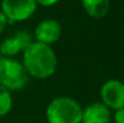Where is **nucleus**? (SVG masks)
I'll use <instances>...</instances> for the list:
<instances>
[{"label": "nucleus", "instance_id": "1", "mask_svg": "<svg viewBox=\"0 0 124 123\" xmlns=\"http://www.w3.org/2000/svg\"><path fill=\"white\" fill-rule=\"evenodd\" d=\"M22 63L29 75L38 80H46L54 75L58 59L53 48L38 41H33L23 52Z\"/></svg>", "mask_w": 124, "mask_h": 123}, {"label": "nucleus", "instance_id": "2", "mask_svg": "<svg viewBox=\"0 0 124 123\" xmlns=\"http://www.w3.org/2000/svg\"><path fill=\"white\" fill-rule=\"evenodd\" d=\"M83 107L71 97L62 95L54 98L46 107L48 123H81Z\"/></svg>", "mask_w": 124, "mask_h": 123}, {"label": "nucleus", "instance_id": "3", "mask_svg": "<svg viewBox=\"0 0 124 123\" xmlns=\"http://www.w3.org/2000/svg\"><path fill=\"white\" fill-rule=\"evenodd\" d=\"M29 75L22 62L15 58L2 57L0 60V86L7 90H19L25 87Z\"/></svg>", "mask_w": 124, "mask_h": 123}, {"label": "nucleus", "instance_id": "4", "mask_svg": "<svg viewBox=\"0 0 124 123\" xmlns=\"http://www.w3.org/2000/svg\"><path fill=\"white\" fill-rule=\"evenodd\" d=\"M35 0H1V12L7 18V23L24 22L29 19L36 11Z\"/></svg>", "mask_w": 124, "mask_h": 123}, {"label": "nucleus", "instance_id": "5", "mask_svg": "<svg viewBox=\"0 0 124 123\" xmlns=\"http://www.w3.org/2000/svg\"><path fill=\"white\" fill-rule=\"evenodd\" d=\"M101 103L110 110H119L124 107V82L119 80H108L100 89Z\"/></svg>", "mask_w": 124, "mask_h": 123}, {"label": "nucleus", "instance_id": "6", "mask_svg": "<svg viewBox=\"0 0 124 123\" xmlns=\"http://www.w3.org/2000/svg\"><path fill=\"white\" fill-rule=\"evenodd\" d=\"M33 42V36L27 30H18L12 36L1 41L0 53L5 58H15L17 54L23 53L24 49Z\"/></svg>", "mask_w": 124, "mask_h": 123}, {"label": "nucleus", "instance_id": "7", "mask_svg": "<svg viewBox=\"0 0 124 123\" xmlns=\"http://www.w3.org/2000/svg\"><path fill=\"white\" fill-rule=\"evenodd\" d=\"M62 25L55 19H43L35 28V39L38 42L51 46L62 36Z\"/></svg>", "mask_w": 124, "mask_h": 123}, {"label": "nucleus", "instance_id": "8", "mask_svg": "<svg viewBox=\"0 0 124 123\" xmlns=\"http://www.w3.org/2000/svg\"><path fill=\"white\" fill-rule=\"evenodd\" d=\"M111 110L101 101H96L83 109L81 123H111Z\"/></svg>", "mask_w": 124, "mask_h": 123}, {"label": "nucleus", "instance_id": "9", "mask_svg": "<svg viewBox=\"0 0 124 123\" xmlns=\"http://www.w3.org/2000/svg\"><path fill=\"white\" fill-rule=\"evenodd\" d=\"M82 7L89 17L99 19L108 13L111 2L110 0H82Z\"/></svg>", "mask_w": 124, "mask_h": 123}, {"label": "nucleus", "instance_id": "10", "mask_svg": "<svg viewBox=\"0 0 124 123\" xmlns=\"http://www.w3.org/2000/svg\"><path fill=\"white\" fill-rule=\"evenodd\" d=\"M13 105L12 94L10 90H7L5 87L0 86V117H4L8 115Z\"/></svg>", "mask_w": 124, "mask_h": 123}, {"label": "nucleus", "instance_id": "11", "mask_svg": "<svg viewBox=\"0 0 124 123\" xmlns=\"http://www.w3.org/2000/svg\"><path fill=\"white\" fill-rule=\"evenodd\" d=\"M113 122L124 123V107L115 111V114H113Z\"/></svg>", "mask_w": 124, "mask_h": 123}, {"label": "nucleus", "instance_id": "12", "mask_svg": "<svg viewBox=\"0 0 124 123\" xmlns=\"http://www.w3.org/2000/svg\"><path fill=\"white\" fill-rule=\"evenodd\" d=\"M35 2L38 5L45 6V7H49V6H53V5L58 4L59 0H35Z\"/></svg>", "mask_w": 124, "mask_h": 123}, {"label": "nucleus", "instance_id": "13", "mask_svg": "<svg viewBox=\"0 0 124 123\" xmlns=\"http://www.w3.org/2000/svg\"><path fill=\"white\" fill-rule=\"evenodd\" d=\"M8 23H7V18L5 17V15L1 12V10H0V34L5 30V28H6V25H7Z\"/></svg>", "mask_w": 124, "mask_h": 123}, {"label": "nucleus", "instance_id": "14", "mask_svg": "<svg viewBox=\"0 0 124 123\" xmlns=\"http://www.w3.org/2000/svg\"><path fill=\"white\" fill-rule=\"evenodd\" d=\"M1 58H2V56H1V53H0V60H1Z\"/></svg>", "mask_w": 124, "mask_h": 123}]
</instances>
